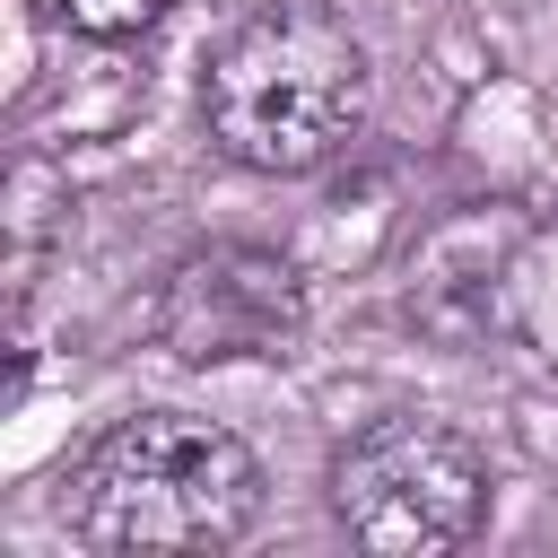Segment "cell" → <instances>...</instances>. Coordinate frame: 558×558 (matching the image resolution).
<instances>
[{"mask_svg": "<svg viewBox=\"0 0 558 558\" xmlns=\"http://www.w3.org/2000/svg\"><path fill=\"white\" fill-rule=\"evenodd\" d=\"M61 523L96 558H201L262 523V462L201 410L113 418L61 480Z\"/></svg>", "mask_w": 558, "mask_h": 558, "instance_id": "1", "label": "cell"}, {"mask_svg": "<svg viewBox=\"0 0 558 558\" xmlns=\"http://www.w3.org/2000/svg\"><path fill=\"white\" fill-rule=\"evenodd\" d=\"M375 105V61L357 26L323 0H262L201 70V122L244 174L331 166Z\"/></svg>", "mask_w": 558, "mask_h": 558, "instance_id": "2", "label": "cell"}, {"mask_svg": "<svg viewBox=\"0 0 558 558\" xmlns=\"http://www.w3.org/2000/svg\"><path fill=\"white\" fill-rule=\"evenodd\" d=\"M331 523L375 549V558H445L462 541H480L488 523V453L418 410H392L375 427H357L331 453Z\"/></svg>", "mask_w": 558, "mask_h": 558, "instance_id": "3", "label": "cell"}, {"mask_svg": "<svg viewBox=\"0 0 558 558\" xmlns=\"http://www.w3.org/2000/svg\"><path fill=\"white\" fill-rule=\"evenodd\" d=\"M148 331L174 366H244V357H288L305 340V279L288 253L270 244H192L157 305H148Z\"/></svg>", "mask_w": 558, "mask_h": 558, "instance_id": "4", "label": "cell"}, {"mask_svg": "<svg viewBox=\"0 0 558 558\" xmlns=\"http://www.w3.org/2000/svg\"><path fill=\"white\" fill-rule=\"evenodd\" d=\"M44 9L87 44H131V35H148L166 17V0H44Z\"/></svg>", "mask_w": 558, "mask_h": 558, "instance_id": "5", "label": "cell"}]
</instances>
